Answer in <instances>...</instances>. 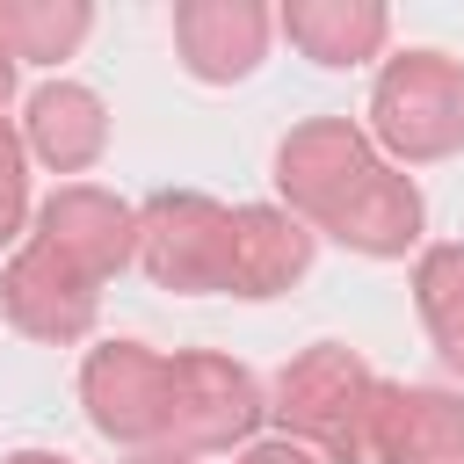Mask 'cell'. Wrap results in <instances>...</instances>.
Returning a JSON list of instances; mask_svg holds the SVG:
<instances>
[{
    "label": "cell",
    "instance_id": "20",
    "mask_svg": "<svg viewBox=\"0 0 464 464\" xmlns=\"http://www.w3.org/2000/svg\"><path fill=\"white\" fill-rule=\"evenodd\" d=\"M7 464H65V457H51V450H14Z\"/></svg>",
    "mask_w": 464,
    "mask_h": 464
},
{
    "label": "cell",
    "instance_id": "11",
    "mask_svg": "<svg viewBox=\"0 0 464 464\" xmlns=\"http://www.w3.org/2000/svg\"><path fill=\"white\" fill-rule=\"evenodd\" d=\"M312 268V225H297L290 210L246 203L232 210V297H276Z\"/></svg>",
    "mask_w": 464,
    "mask_h": 464
},
{
    "label": "cell",
    "instance_id": "17",
    "mask_svg": "<svg viewBox=\"0 0 464 464\" xmlns=\"http://www.w3.org/2000/svg\"><path fill=\"white\" fill-rule=\"evenodd\" d=\"M22 210H29V174H22V138L0 116V246L22 239Z\"/></svg>",
    "mask_w": 464,
    "mask_h": 464
},
{
    "label": "cell",
    "instance_id": "21",
    "mask_svg": "<svg viewBox=\"0 0 464 464\" xmlns=\"http://www.w3.org/2000/svg\"><path fill=\"white\" fill-rule=\"evenodd\" d=\"M14 94V58H7V44H0V102Z\"/></svg>",
    "mask_w": 464,
    "mask_h": 464
},
{
    "label": "cell",
    "instance_id": "8",
    "mask_svg": "<svg viewBox=\"0 0 464 464\" xmlns=\"http://www.w3.org/2000/svg\"><path fill=\"white\" fill-rule=\"evenodd\" d=\"M36 239L58 246V254H65L72 268H87L94 283H109L123 261H138V210L116 203L109 188H94V181H65V188L44 203Z\"/></svg>",
    "mask_w": 464,
    "mask_h": 464
},
{
    "label": "cell",
    "instance_id": "14",
    "mask_svg": "<svg viewBox=\"0 0 464 464\" xmlns=\"http://www.w3.org/2000/svg\"><path fill=\"white\" fill-rule=\"evenodd\" d=\"M384 29H392V14L370 7V0H297V7H283V36H290L304 58H319V65H355V58H370V51L384 44Z\"/></svg>",
    "mask_w": 464,
    "mask_h": 464
},
{
    "label": "cell",
    "instance_id": "7",
    "mask_svg": "<svg viewBox=\"0 0 464 464\" xmlns=\"http://www.w3.org/2000/svg\"><path fill=\"white\" fill-rule=\"evenodd\" d=\"M94 297H102V283L87 276V268H72L58 246H44V239H29L14 261H7V276H0V312L22 326V334H36V341H80L87 326H94Z\"/></svg>",
    "mask_w": 464,
    "mask_h": 464
},
{
    "label": "cell",
    "instance_id": "1",
    "mask_svg": "<svg viewBox=\"0 0 464 464\" xmlns=\"http://www.w3.org/2000/svg\"><path fill=\"white\" fill-rule=\"evenodd\" d=\"M370 406H377V377L341 341L304 348L276 377V420L304 450H326L334 464H370Z\"/></svg>",
    "mask_w": 464,
    "mask_h": 464
},
{
    "label": "cell",
    "instance_id": "16",
    "mask_svg": "<svg viewBox=\"0 0 464 464\" xmlns=\"http://www.w3.org/2000/svg\"><path fill=\"white\" fill-rule=\"evenodd\" d=\"M87 22H94V14L72 7V0H65V7H14V0H7V7H0V44H7V58H44V65H58V58L87 36Z\"/></svg>",
    "mask_w": 464,
    "mask_h": 464
},
{
    "label": "cell",
    "instance_id": "18",
    "mask_svg": "<svg viewBox=\"0 0 464 464\" xmlns=\"http://www.w3.org/2000/svg\"><path fill=\"white\" fill-rule=\"evenodd\" d=\"M239 464H319V450H304V442H261V450H246Z\"/></svg>",
    "mask_w": 464,
    "mask_h": 464
},
{
    "label": "cell",
    "instance_id": "9",
    "mask_svg": "<svg viewBox=\"0 0 464 464\" xmlns=\"http://www.w3.org/2000/svg\"><path fill=\"white\" fill-rule=\"evenodd\" d=\"M370 464H464V399L428 384H377Z\"/></svg>",
    "mask_w": 464,
    "mask_h": 464
},
{
    "label": "cell",
    "instance_id": "2",
    "mask_svg": "<svg viewBox=\"0 0 464 464\" xmlns=\"http://www.w3.org/2000/svg\"><path fill=\"white\" fill-rule=\"evenodd\" d=\"M370 130L399 160H450L464 145V65L442 51H399L377 72L370 94Z\"/></svg>",
    "mask_w": 464,
    "mask_h": 464
},
{
    "label": "cell",
    "instance_id": "19",
    "mask_svg": "<svg viewBox=\"0 0 464 464\" xmlns=\"http://www.w3.org/2000/svg\"><path fill=\"white\" fill-rule=\"evenodd\" d=\"M130 464H196V457H181V450H167V442H152V450H138Z\"/></svg>",
    "mask_w": 464,
    "mask_h": 464
},
{
    "label": "cell",
    "instance_id": "5",
    "mask_svg": "<svg viewBox=\"0 0 464 464\" xmlns=\"http://www.w3.org/2000/svg\"><path fill=\"white\" fill-rule=\"evenodd\" d=\"M377 167H384V160L370 152V138H362L348 116H319V123H304V130L283 138V152H276V188L290 196V218H297V225H319V232H326Z\"/></svg>",
    "mask_w": 464,
    "mask_h": 464
},
{
    "label": "cell",
    "instance_id": "12",
    "mask_svg": "<svg viewBox=\"0 0 464 464\" xmlns=\"http://www.w3.org/2000/svg\"><path fill=\"white\" fill-rule=\"evenodd\" d=\"M29 145H36L44 167L80 174V167L102 160V145H109V116H102V102H94L87 87L51 80V87L29 94Z\"/></svg>",
    "mask_w": 464,
    "mask_h": 464
},
{
    "label": "cell",
    "instance_id": "3",
    "mask_svg": "<svg viewBox=\"0 0 464 464\" xmlns=\"http://www.w3.org/2000/svg\"><path fill=\"white\" fill-rule=\"evenodd\" d=\"M261 384L232 362V355H167V420L160 442L196 457V450H232L261 428Z\"/></svg>",
    "mask_w": 464,
    "mask_h": 464
},
{
    "label": "cell",
    "instance_id": "4",
    "mask_svg": "<svg viewBox=\"0 0 464 464\" xmlns=\"http://www.w3.org/2000/svg\"><path fill=\"white\" fill-rule=\"evenodd\" d=\"M138 261L160 290H225L232 283V210L210 196H152L138 210Z\"/></svg>",
    "mask_w": 464,
    "mask_h": 464
},
{
    "label": "cell",
    "instance_id": "6",
    "mask_svg": "<svg viewBox=\"0 0 464 464\" xmlns=\"http://www.w3.org/2000/svg\"><path fill=\"white\" fill-rule=\"evenodd\" d=\"M80 399L87 420L109 442H160L167 420V355H152L145 341H102L80 370Z\"/></svg>",
    "mask_w": 464,
    "mask_h": 464
},
{
    "label": "cell",
    "instance_id": "10",
    "mask_svg": "<svg viewBox=\"0 0 464 464\" xmlns=\"http://www.w3.org/2000/svg\"><path fill=\"white\" fill-rule=\"evenodd\" d=\"M174 44H181V65L210 87L225 80H246L268 51V14L254 0H188L174 7Z\"/></svg>",
    "mask_w": 464,
    "mask_h": 464
},
{
    "label": "cell",
    "instance_id": "13",
    "mask_svg": "<svg viewBox=\"0 0 464 464\" xmlns=\"http://www.w3.org/2000/svg\"><path fill=\"white\" fill-rule=\"evenodd\" d=\"M341 246H355V254H377V261H392V254H406L413 239H420V188L406 181V174H392V167H377L355 196H348V210L326 225Z\"/></svg>",
    "mask_w": 464,
    "mask_h": 464
},
{
    "label": "cell",
    "instance_id": "15",
    "mask_svg": "<svg viewBox=\"0 0 464 464\" xmlns=\"http://www.w3.org/2000/svg\"><path fill=\"white\" fill-rule=\"evenodd\" d=\"M413 304L435 341V355L464 377V246H428L413 268Z\"/></svg>",
    "mask_w": 464,
    "mask_h": 464
}]
</instances>
